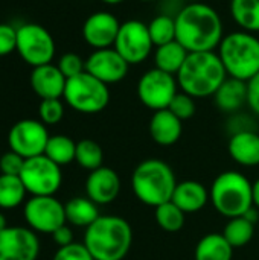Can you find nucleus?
<instances>
[{"instance_id":"obj_1","label":"nucleus","mask_w":259,"mask_h":260,"mask_svg":"<svg viewBox=\"0 0 259 260\" xmlns=\"http://www.w3.org/2000/svg\"><path fill=\"white\" fill-rule=\"evenodd\" d=\"M176 17V40L191 52H215L224 34L223 20L215 8L205 2L182 6Z\"/></svg>"},{"instance_id":"obj_2","label":"nucleus","mask_w":259,"mask_h":260,"mask_svg":"<svg viewBox=\"0 0 259 260\" xmlns=\"http://www.w3.org/2000/svg\"><path fill=\"white\" fill-rule=\"evenodd\" d=\"M176 78L183 93L203 99L217 93L227 73L217 52H191Z\"/></svg>"},{"instance_id":"obj_3","label":"nucleus","mask_w":259,"mask_h":260,"mask_svg":"<svg viewBox=\"0 0 259 260\" xmlns=\"http://www.w3.org/2000/svg\"><path fill=\"white\" fill-rule=\"evenodd\" d=\"M95 260H122L133 244V229L121 216L101 215L85 229L82 242Z\"/></svg>"},{"instance_id":"obj_4","label":"nucleus","mask_w":259,"mask_h":260,"mask_svg":"<svg viewBox=\"0 0 259 260\" xmlns=\"http://www.w3.org/2000/svg\"><path fill=\"white\" fill-rule=\"evenodd\" d=\"M177 180L172 168L160 158L140 161L131 174V189L145 206L159 207L172 200Z\"/></svg>"},{"instance_id":"obj_5","label":"nucleus","mask_w":259,"mask_h":260,"mask_svg":"<svg viewBox=\"0 0 259 260\" xmlns=\"http://www.w3.org/2000/svg\"><path fill=\"white\" fill-rule=\"evenodd\" d=\"M217 53L231 78L247 82L259 73V38L255 34L235 30L224 35Z\"/></svg>"},{"instance_id":"obj_6","label":"nucleus","mask_w":259,"mask_h":260,"mask_svg":"<svg viewBox=\"0 0 259 260\" xmlns=\"http://www.w3.org/2000/svg\"><path fill=\"white\" fill-rule=\"evenodd\" d=\"M209 200L214 209L226 216H243L253 207V184L238 171L221 172L212 183Z\"/></svg>"},{"instance_id":"obj_7","label":"nucleus","mask_w":259,"mask_h":260,"mask_svg":"<svg viewBox=\"0 0 259 260\" xmlns=\"http://www.w3.org/2000/svg\"><path fill=\"white\" fill-rule=\"evenodd\" d=\"M63 98L75 111L82 114H96L108 105L110 90L107 84L90 73L82 72L81 75L67 79Z\"/></svg>"},{"instance_id":"obj_8","label":"nucleus","mask_w":259,"mask_h":260,"mask_svg":"<svg viewBox=\"0 0 259 260\" xmlns=\"http://www.w3.org/2000/svg\"><path fill=\"white\" fill-rule=\"evenodd\" d=\"M20 180L32 197H53L63 183L61 166L53 163L44 154L26 158Z\"/></svg>"},{"instance_id":"obj_9","label":"nucleus","mask_w":259,"mask_h":260,"mask_svg":"<svg viewBox=\"0 0 259 260\" xmlns=\"http://www.w3.org/2000/svg\"><path fill=\"white\" fill-rule=\"evenodd\" d=\"M17 52L32 67L50 64L55 56L53 37L46 27L37 23L21 24L17 29Z\"/></svg>"},{"instance_id":"obj_10","label":"nucleus","mask_w":259,"mask_h":260,"mask_svg":"<svg viewBox=\"0 0 259 260\" xmlns=\"http://www.w3.org/2000/svg\"><path fill=\"white\" fill-rule=\"evenodd\" d=\"M177 90V78L156 67L145 72L137 82L139 101L153 111L166 110L179 93Z\"/></svg>"},{"instance_id":"obj_11","label":"nucleus","mask_w":259,"mask_h":260,"mask_svg":"<svg viewBox=\"0 0 259 260\" xmlns=\"http://www.w3.org/2000/svg\"><path fill=\"white\" fill-rule=\"evenodd\" d=\"M113 47L130 66L142 64L151 55L154 47L148 24L140 20H128L122 23Z\"/></svg>"},{"instance_id":"obj_12","label":"nucleus","mask_w":259,"mask_h":260,"mask_svg":"<svg viewBox=\"0 0 259 260\" xmlns=\"http://www.w3.org/2000/svg\"><path fill=\"white\" fill-rule=\"evenodd\" d=\"M23 215L27 227L38 233L52 235L67 222L64 204L55 197H32L26 201Z\"/></svg>"},{"instance_id":"obj_13","label":"nucleus","mask_w":259,"mask_h":260,"mask_svg":"<svg viewBox=\"0 0 259 260\" xmlns=\"http://www.w3.org/2000/svg\"><path fill=\"white\" fill-rule=\"evenodd\" d=\"M49 137L50 136L46 129V125L41 120L23 119L11 128L8 134V143L11 151L26 160L43 155Z\"/></svg>"},{"instance_id":"obj_14","label":"nucleus","mask_w":259,"mask_h":260,"mask_svg":"<svg viewBox=\"0 0 259 260\" xmlns=\"http://www.w3.org/2000/svg\"><path fill=\"white\" fill-rule=\"evenodd\" d=\"M40 241L29 227H8L0 232V260H37Z\"/></svg>"},{"instance_id":"obj_15","label":"nucleus","mask_w":259,"mask_h":260,"mask_svg":"<svg viewBox=\"0 0 259 260\" xmlns=\"http://www.w3.org/2000/svg\"><path fill=\"white\" fill-rule=\"evenodd\" d=\"M128 69L130 64L114 47L96 49L85 59V72L107 85L121 82L128 75Z\"/></svg>"},{"instance_id":"obj_16","label":"nucleus","mask_w":259,"mask_h":260,"mask_svg":"<svg viewBox=\"0 0 259 260\" xmlns=\"http://www.w3.org/2000/svg\"><path fill=\"white\" fill-rule=\"evenodd\" d=\"M121 24L122 23H119L116 15H113L111 12H95L89 15L82 24V38L95 50L113 47Z\"/></svg>"},{"instance_id":"obj_17","label":"nucleus","mask_w":259,"mask_h":260,"mask_svg":"<svg viewBox=\"0 0 259 260\" xmlns=\"http://www.w3.org/2000/svg\"><path fill=\"white\" fill-rule=\"evenodd\" d=\"M121 192V178L111 168L101 166L92 171L85 180V193L98 206L113 203Z\"/></svg>"},{"instance_id":"obj_18","label":"nucleus","mask_w":259,"mask_h":260,"mask_svg":"<svg viewBox=\"0 0 259 260\" xmlns=\"http://www.w3.org/2000/svg\"><path fill=\"white\" fill-rule=\"evenodd\" d=\"M66 82V76L52 62L34 67L31 73V87L41 99H60L64 94Z\"/></svg>"},{"instance_id":"obj_19","label":"nucleus","mask_w":259,"mask_h":260,"mask_svg":"<svg viewBox=\"0 0 259 260\" xmlns=\"http://www.w3.org/2000/svg\"><path fill=\"white\" fill-rule=\"evenodd\" d=\"M150 136L151 139L160 146H172L176 145L183 133V122L172 114L168 108L154 111L150 125Z\"/></svg>"},{"instance_id":"obj_20","label":"nucleus","mask_w":259,"mask_h":260,"mask_svg":"<svg viewBox=\"0 0 259 260\" xmlns=\"http://www.w3.org/2000/svg\"><path fill=\"white\" fill-rule=\"evenodd\" d=\"M227 151L232 160L244 168L259 166V133L243 131L232 134Z\"/></svg>"},{"instance_id":"obj_21","label":"nucleus","mask_w":259,"mask_h":260,"mask_svg":"<svg viewBox=\"0 0 259 260\" xmlns=\"http://www.w3.org/2000/svg\"><path fill=\"white\" fill-rule=\"evenodd\" d=\"M214 99L221 111L235 114L247 104V82L227 76L214 94Z\"/></svg>"},{"instance_id":"obj_22","label":"nucleus","mask_w":259,"mask_h":260,"mask_svg":"<svg viewBox=\"0 0 259 260\" xmlns=\"http://www.w3.org/2000/svg\"><path fill=\"white\" fill-rule=\"evenodd\" d=\"M171 201L177 207H180L185 213H197L208 204L209 192L202 183L194 180H186L177 183Z\"/></svg>"},{"instance_id":"obj_23","label":"nucleus","mask_w":259,"mask_h":260,"mask_svg":"<svg viewBox=\"0 0 259 260\" xmlns=\"http://www.w3.org/2000/svg\"><path fill=\"white\" fill-rule=\"evenodd\" d=\"M234 247L226 241L223 233L205 235L195 245V260H232Z\"/></svg>"},{"instance_id":"obj_24","label":"nucleus","mask_w":259,"mask_h":260,"mask_svg":"<svg viewBox=\"0 0 259 260\" xmlns=\"http://www.w3.org/2000/svg\"><path fill=\"white\" fill-rule=\"evenodd\" d=\"M64 209H66V221L75 227L87 229L101 216L98 210V204L87 197L72 198L64 204Z\"/></svg>"},{"instance_id":"obj_25","label":"nucleus","mask_w":259,"mask_h":260,"mask_svg":"<svg viewBox=\"0 0 259 260\" xmlns=\"http://www.w3.org/2000/svg\"><path fill=\"white\" fill-rule=\"evenodd\" d=\"M188 53L189 52L177 40H174L171 43L156 47L154 66H156V69L176 76L179 73V70L182 69Z\"/></svg>"},{"instance_id":"obj_26","label":"nucleus","mask_w":259,"mask_h":260,"mask_svg":"<svg viewBox=\"0 0 259 260\" xmlns=\"http://www.w3.org/2000/svg\"><path fill=\"white\" fill-rule=\"evenodd\" d=\"M229 9L241 30L259 32V0H231Z\"/></svg>"},{"instance_id":"obj_27","label":"nucleus","mask_w":259,"mask_h":260,"mask_svg":"<svg viewBox=\"0 0 259 260\" xmlns=\"http://www.w3.org/2000/svg\"><path fill=\"white\" fill-rule=\"evenodd\" d=\"M75 154H76V143L70 137L63 134L49 137V142L44 149V155L50 158L53 163H56L58 166L70 165L75 160Z\"/></svg>"},{"instance_id":"obj_28","label":"nucleus","mask_w":259,"mask_h":260,"mask_svg":"<svg viewBox=\"0 0 259 260\" xmlns=\"http://www.w3.org/2000/svg\"><path fill=\"white\" fill-rule=\"evenodd\" d=\"M27 190L20 180L14 175H0V209L11 210L18 207L26 197Z\"/></svg>"},{"instance_id":"obj_29","label":"nucleus","mask_w":259,"mask_h":260,"mask_svg":"<svg viewBox=\"0 0 259 260\" xmlns=\"http://www.w3.org/2000/svg\"><path fill=\"white\" fill-rule=\"evenodd\" d=\"M253 235H255V224L246 219L244 216L231 218L223 232V236L234 248L247 245L253 239Z\"/></svg>"},{"instance_id":"obj_30","label":"nucleus","mask_w":259,"mask_h":260,"mask_svg":"<svg viewBox=\"0 0 259 260\" xmlns=\"http://www.w3.org/2000/svg\"><path fill=\"white\" fill-rule=\"evenodd\" d=\"M148 32L154 47L163 46L176 40V17L171 14H159L148 23Z\"/></svg>"},{"instance_id":"obj_31","label":"nucleus","mask_w":259,"mask_h":260,"mask_svg":"<svg viewBox=\"0 0 259 260\" xmlns=\"http://www.w3.org/2000/svg\"><path fill=\"white\" fill-rule=\"evenodd\" d=\"M75 161L87 171H95L102 166L104 161V151L101 145L92 139H82L76 143V154Z\"/></svg>"},{"instance_id":"obj_32","label":"nucleus","mask_w":259,"mask_h":260,"mask_svg":"<svg viewBox=\"0 0 259 260\" xmlns=\"http://www.w3.org/2000/svg\"><path fill=\"white\" fill-rule=\"evenodd\" d=\"M154 210H156L154 212L156 222L162 230H165L168 233H176V232H180L185 227L186 213L180 207H177L172 201L160 204Z\"/></svg>"},{"instance_id":"obj_33","label":"nucleus","mask_w":259,"mask_h":260,"mask_svg":"<svg viewBox=\"0 0 259 260\" xmlns=\"http://www.w3.org/2000/svg\"><path fill=\"white\" fill-rule=\"evenodd\" d=\"M38 116L44 125H56L64 117V105L60 99H41Z\"/></svg>"},{"instance_id":"obj_34","label":"nucleus","mask_w":259,"mask_h":260,"mask_svg":"<svg viewBox=\"0 0 259 260\" xmlns=\"http://www.w3.org/2000/svg\"><path fill=\"white\" fill-rule=\"evenodd\" d=\"M168 110H169L172 114H176L182 122H183V120H188V119H191V117L195 114V111H197L195 98H192V96H189V94L180 91V93H177V94L174 96V99H172V102L169 104Z\"/></svg>"},{"instance_id":"obj_35","label":"nucleus","mask_w":259,"mask_h":260,"mask_svg":"<svg viewBox=\"0 0 259 260\" xmlns=\"http://www.w3.org/2000/svg\"><path fill=\"white\" fill-rule=\"evenodd\" d=\"M58 69L61 70V73L66 76V79H70L73 76L81 75L82 72H85V61L78 55V53H64L60 59H58Z\"/></svg>"},{"instance_id":"obj_36","label":"nucleus","mask_w":259,"mask_h":260,"mask_svg":"<svg viewBox=\"0 0 259 260\" xmlns=\"http://www.w3.org/2000/svg\"><path fill=\"white\" fill-rule=\"evenodd\" d=\"M53 260H95L84 244H70L67 247H60L55 253Z\"/></svg>"},{"instance_id":"obj_37","label":"nucleus","mask_w":259,"mask_h":260,"mask_svg":"<svg viewBox=\"0 0 259 260\" xmlns=\"http://www.w3.org/2000/svg\"><path fill=\"white\" fill-rule=\"evenodd\" d=\"M23 166H24V158L21 155L15 154L14 151H9V152L3 154L2 158H0V172L3 175L20 177Z\"/></svg>"},{"instance_id":"obj_38","label":"nucleus","mask_w":259,"mask_h":260,"mask_svg":"<svg viewBox=\"0 0 259 260\" xmlns=\"http://www.w3.org/2000/svg\"><path fill=\"white\" fill-rule=\"evenodd\" d=\"M17 50V29L11 24L0 23V56Z\"/></svg>"},{"instance_id":"obj_39","label":"nucleus","mask_w":259,"mask_h":260,"mask_svg":"<svg viewBox=\"0 0 259 260\" xmlns=\"http://www.w3.org/2000/svg\"><path fill=\"white\" fill-rule=\"evenodd\" d=\"M227 126H229L231 136L237 134V133H243V131H255L252 119L249 116H244V114H240V113H235L232 116Z\"/></svg>"},{"instance_id":"obj_40","label":"nucleus","mask_w":259,"mask_h":260,"mask_svg":"<svg viewBox=\"0 0 259 260\" xmlns=\"http://www.w3.org/2000/svg\"><path fill=\"white\" fill-rule=\"evenodd\" d=\"M247 105L259 116V73L247 81Z\"/></svg>"},{"instance_id":"obj_41","label":"nucleus","mask_w":259,"mask_h":260,"mask_svg":"<svg viewBox=\"0 0 259 260\" xmlns=\"http://www.w3.org/2000/svg\"><path fill=\"white\" fill-rule=\"evenodd\" d=\"M52 239L58 247H67V245L73 244V233H72L70 227H67L64 224L52 233Z\"/></svg>"},{"instance_id":"obj_42","label":"nucleus","mask_w":259,"mask_h":260,"mask_svg":"<svg viewBox=\"0 0 259 260\" xmlns=\"http://www.w3.org/2000/svg\"><path fill=\"white\" fill-rule=\"evenodd\" d=\"M253 206L259 209V178L253 183Z\"/></svg>"},{"instance_id":"obj_43","label":"nucleus","mask_w":259,"mask_h":260,"mask_svg":"<svg viewBox=\"0 0 259 260\" xmlns=\"http://www.w3.org/2000/svg\"><path fill=\"white\" fill-rule=\"evenodd\" d=\"M9 225H8V219H6V216L0 212V232H3L5 229H8Z\"/></svg>"},{"instance_id":"obj_44","label":"nucleus","mask_w":259,"mask_h":260,"mask_svg":"<svg viewBox=\"0 0 259 260\" xmlns=\"http://www.w3.org/2000/svg\"><path fill=\"white\" fill-rule=\"evenodd\" d=\"M101 2H104V3H107V5H119V3H122V2H125V0H101Z\"/></svg>"},{"instance_id":"obj_45","label":"nucleus","mask_w":259,"mask_h":260,"mask_svg":"<svg viewBox=\"0 0 259 260\" xmlns=\"http://www.w3.org/2000/svg\"><path fill=\"white\" fill-rule=\"evenodd\" d=\"M185 2H188V3H192V2H202V0H185Z\"/></svg>"},{"instance_id":"obj_46","label":"nucleus","mask_w":259,"mask_h":260,"mask_svg":"<svg viewBox=\"0 0 259 260\" xmlns=\"http://www.w3.org/2000/svg\"><path fill=\"white\" fill-rule=\"evenodd\" d=\"M140 2H156V0H140Z\"/></svg>"}]
</instances>
